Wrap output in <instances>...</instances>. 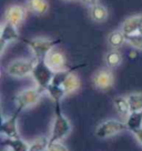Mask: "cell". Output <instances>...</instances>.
Segmentation results:
<instances>
[{
    "instance_id": "1",
    "label": "cell",
    "mask_w": 142,
    "mask_h": 151,
    "mask_svg": "<svg viewBox=\"0 0 142 151\" xmlns=\"http://www.w3.org/2000/svg\"><path fill=\"white\" fill-rule=\"evenodd\" d=\"M61 102H55V118L52 122L49 143L61 141L71 132V123L61 110Z\"/></svg>"
},
{
    "instance_id": "2",
    "label": "cell",
    "mask_w": 142,
    "mask_h": 151,
    "mask_svg": "<svg viewBox=\"0 0 142 151\" xmlns=\"http://www.w3.org/2000/svg\"><path fill=\"white\" fill-rule=\"evenodd\" d=\"M32 52L34 59H46L48 53L53 50L58 43L61 42V39H44V38H34V39H22Z\"/></svg>"
},
{
    "instance_id": "3",
    "label": "cell",
    "mask_w": 142,
    "mask_h": 151,
    "mask_svg": "<svg viewBox=\"0 0 142 151\" xmlns=\"http://www.w3.org/2000/svg\"><path fill=\"white\" fill-rule=\"evenodd\" d=\"M55 75V71L48 66L46 59H36V63L31 72L33 81L37 83V87L43 89L44 91L51 85L52 78Z\"/></svg>"
},
{
    "instance_id": "4",
    "label": "cell",
    "mask_w": 142,
    "mask_h": 151,
    "mask_svg": "<svg viewBox=\"0 0 142 151\" xmlns=\"http://www.w3.org/2000/svg\"><path fill=\"white\" fill-rule=\"evenodd\" d=\"M43 92H46L43 89L36 87V88H28L22 91H20L19 93L14 97V104L16 107L20 109H26L29 107H32L34 104L39 102V100L41 99Z\"/></svg>"
},
{
    "instance_id": "5",
    "label": "cell",
    "mask_w": 142,
    "mask_h": 151,
    "mask_svg": "<svg viewBox=\"0 0 142 151\" xmlns=\"http://www.w3.org/2000/svg\"><path fill=\"white\" fill-rule=\"evenodd\" d=\"M36 63V59H16L11 61L6 68L7 75L14 78H24L27 76H31L33 67Z\"/></svg>"
},
{
    "instance_id": "6",
    "label": "cell",
    "mask_w": 142,
    "mask_h": 151,
    "mask_svg": "<svg viewBox=\"0 0 142 151\" xmlns=\"http://www.w3.org/2000/svg\"><path fill=\"white\" fill-rule=\"evenodd\" d=\"M127 130H128V127L126 122L110 119V120H105L103 122H101L95 128V136L99 139H105V138L112 137Z\"/></svg>"
},
{
    "instance_id": "7",
    "label": "cell",
    "mask_w": 142,
    "mask_h": 151,
    "mask_svg": "<svg viewBox=\"0 0 142 151\" xmlns=\"http://www.w3.org/2000/svg\"><path fill=\"white\" fill-rule=\"evenodd\" d=\"M22 109L17 108L11 116L2 120L0 126V131L7 138H19V130H18V118Z\"/></svg>"
},
{
    "instance_id": "8",
    "label": "cell",
    "mask_w": 142,
    "mask_h": 151,
    "mask_svg": "<svg viewBox=\"0 0 142 151\" xmlns=\"http://www.w3.org/2000/svg\"><path fill=\"white\" fill-rule=\"evenodd\" d=\"M113 82V73L110 69H107V68H102L98 70L92 77V85L95 86V89L102 90V91L112 88Z\"/></svg>"
},
{
    "instance_id": "9",
    "label": "cell",
    "mask_w": 142,
    "mask_h": 151,
    "mask_svg": "<svg viewBox=\"0 0 142 151\" xmlns=\"http://www.w3.org/2000/svg\"><path fill=\"white\" fill-rule=\"evenodd\" d=\"M26 17H27V9L24 6L12 5L6 9L5 21L10 22L17 27H19L24 22Z\"/></svg>"
},
{
    "instance_id": "10",
    "label": "cell",
    "mask_w": 142,
    "mask_h": 151,
    "mask_svg": "<svg viewBox=\"0 0 142 151\" xmlns=\"http://www.w3.org/2000/svg\"><path fill=\"white\" fill-rule=\"evenodd\" d=\"M20 39L18 27L14 24L5 21L1 28V36H0V45H1V52L5 51V48L8 43L16 41Z\"/></svg>"
},
{
    "instance_id": "11",
    "label": "cell",
    "mask_w": 142,
    "mask_h": 151,
    "mask_svg": "<svg viewBox=\"0 0 142 151\" xmlns=\"http://www.w3.org/2000/svg\"><path fill=\"white\" fill-rule=\"evenodd\" d=\"M46 61L53 71L62 70L66 67V57L58 50H51L49 52L46 57Z\"/></svg>"
},
{
    "instance_id": "12",
    "label": "cell",
    "mask_w": 142,
    "mask_h": 151,
    "mask_svg": "<svg viewBox=\"0 0 142 151\" xmlns=\"http://www.w3.org/2000/svg\"><path fill=\"white\" fill-rule=\"evenodd\" d=\"M142 24V14H138V16H131L127 18L122 24H121V28L120 30L122 31L124 35H133L137 33L139 27Z\"/></svg>"
},
{
    "instance_id": "13",
    "label": "cell",
    "mask_w": 142,
    "mask_h": 151,
    "mask_svg": "<svg viewBox=\"0 0 142 151\" xmlns=\"http://www.w3.org/2000/svg\"><path fill=\"white\" fill-rule=\"evenodd\" d=\"M27 9L33 14L43 16L49 10V4L47 0H27Z\"/></svg>"
},
{
    "instance_id": "14",
    "label": "cell",
    "mask_w": 142,
    "mask_h": 151,
    "mask_svg": "<svg viewBox=\"0 0 142 151\" xmlns=\"http://www.w3.org/2000/svg\"><path fill=\"white\" fill-rule=\"evenodd\" d=\"M108 43L112 49H119L127 42V35L121 30H113L108 35Z\"/></svg>"
},
{
    "instance_id": "15",
    "label": "cell",
    "mask_w": 142,
    "mask_h": 151,
    "mask_svg": "<svg viewBox=\"0 0 142 151\" xmlns=\"http://www.w3.org/2000/svg\"><path fill=\"white\" fill-rule=\"evenodd\" d=\"M81 86V82H80V79H79V77L75 73V71L73 72H71L70 75L67 77V79L65 80V82L62 83V88L65 89L67 94H70V93H73V92H76L77 90H79Z\"/></svg>"
},
{
    "instance_id": "16",
    "label": "cell",
    "mask_w": 142,
    "mask_h": 151,
    "mask_svg": "<svg viewBox=\"0 0 142 151\" xmlns=\"http://www.w3.org/2000/svg\"><path fill=\"white\" fill-rule=\"evenodd\" d=\"M108 9L103 5L97 4L90 8V17L95 22H103L108 19Z\"/></svg>"
},
{
    "instance_id": "17",
    "label": "cell",
    "mask_w": 142,
    "mask_h": 151,
    "mask_svg": "<svg viewBox=\"0 0 142 151\" xmlns=\"http://www.w3.org/2000/svg\"><path fill=\"white\" fill-rule=\"evenodd\" d=\"M11 151H28L29 145L21 138H7L2 142Z\"/></svg>"
},
{
    "instance_id": "18",
    "label": "cell",
    "mask_w": 142,
    "mask_h": 151,
    "mask_svg": "<svg viewBox=\"0 0 142 151\" xmlns=\"http://www.w3.org/2000/svg\"><path fill=\"white\" fill-rule=\"evenodd\" d=\"M126 124L128 127V130L131 132L140 129L142 127V111L130 112V114L127 117Z\"/></svg>"
},
{
    "instance_id": "19",
    "label": "cell",
    "mask_w": 142,
    "mask_h": 151,
    "mask_svg": "<svg viewBox=\"0 0 142 151\" xmlns=\"http://www.w3.org/2000/svg\"><path fill=\"white\" fill-rule=\"evenodd\" d=\"M46 92L51 98L53 102H61V100L65 98V96H67L66 91L62 88V86H56L52 85V83L47 88Z\"/></svg>"
},
{
    "instance_id": "20",
    "label": "cell",
    "mask_w": 142,
    "mask_h": 151,
    "mask_svg": "<svg viewBox=\"0 0 142 151\" xmlns=\"http://www.w3.org/2000/svg\"><path fill=\"white\" fill-rule=\"evenodd\" d=\"M85 66V65H81V66H77V67H72V68H69V69H62V70H58L55 71V75H53V78H52V85L56 86H62V83L65 82V80L67 79V77L70 75L71 72L78 69V68H81V67Z\"/></svg>"
},
{
    "instance_id": "21",
    "label": "cell",
    "mask_w": 142,
    "mask_h": 151,
    "mask_svg": "<svg viewBox=\"0 0 142 151\" xmlns=\"http://www.w3.org/2000/svg\"><path fill=\"white\" fill-rule=\"evenodd\" d=\"M114 108L118 111L121 116L124 117H128L130 112H131V109H130V104H129L128 98L127 97H118L115 98L113 101Z\"/></svg>"
},
{
    "instance_id": "22",
    "label": "cell",
    "mask_w": 142,
    "mask_h": 151,
    "mask_svg": "<svg viewBox=\"0 0 142 151\" xmlns=\"http://www.w3.org/2000/svg\"><path fill=\"white\" fill-rule=\"evenodd\" d=\"M122 62V56L118 49H112L105 55V63L109 68H115Z\"/></svg>"
},
{
    "instance_id": "23",
    "label": "cell",
    "mask_w": 142,
    "mask_h": 151,
    "mask_svg": "<svg viewBox=\"0 0 142 151\" xmlns=\"http://www.w3.org/2000/svg\"><path fill=\"white\" fill-rule=\"evenodd\" d=\"M131 112L142 111V92H133L127 97Z\"/></svg>"
},
{
    "instance_id": "24",
    "label": "cell",
    "mask_w": 142,
    "mask_h": 151,
    "mask_svg": "<svg viewBox=\"0 0 142 151\" xmlns=\"http://www.w3.org/2000/svg\"><path fill=\"white\" fill-rule=\"evenodd\" d=\"M48 145H49V138L39 137L32 143L29 145L28 151H44L48 149Z\"/></svg>"
},
{
    "instance_id": "25",
    "label": "cell",
    "mask_w": 142,
    "mask_h": 151,
    "mask_svg": "<svg viewBox=\"0 0 142 151\" xmlns=\"http://www.w3.org/2000/svg\"><path fill=\"white\" fill-rule=\"evenodd\" d=\"M127 42L134 49L142 50V35L139 33H133L127 36Z\"/></svg>"
},
{
    "instance_id": "26",
    "label": "cell",
    "mask_w": 142,
    "mask_h": 151,
    "mask_svg": "<svg viewBox=\"0 0 142 151\" xmlns=\"http://www.w3.org/2000/svg\"><path fill=\"white\" fill-rule=\"evenodd\" d=\"M47 151H68V149L61 141H57L49 143Z\"/></svg>"
},
{
    "instance_id": "27",
    "label": "cell",
    "mask_w": 142,
    "mask_h": 151,
    "mask_svg": "<svg viewBox=\"0 0 142 151\" xmlns=\"http://www.w3.org/2000/svg\"><path fill=\"white\" fill-rule=\"evenodd\" d=\"M128 58L130 60H136L139 58V52H138V49H134L133 48L132 50H130L128 53Z\"/></svg>"
},
{
    "instance_id": "28",
    "label": "cell",
    "mask_w": 142,
    "mask_h": 151,
    "mask_svg": "<svg viewBox=\"0 0 142 151\" xmlns=\"http://www.w3.org/2000/svg\"><path fill=\"white\" fill-rule=\"evenodd\" d=\"M132 133L134 134L136 139H137L138 141H139V143H140V145L142 146V127L140 128V129L136 130V131H133Z\"/></svg>"
},
{
    "instance_id": "29",
    "label": "cell",
    "mask_w": 142,
    "mask_h": 151,
    "mask_svg": "<svg viewBox=\"0 0 142 151\" xmlns=\"http://www.w3.org/2000/svg\"><path fill=\"white\" fill-rule=\"evenodd\" d=\"M81 2L85 6H87V7H89V8H91L92 6L97 5V4H99L98 2V0H80Z\"/></svg>"
},
{
    "instance_id": "30",
    "label": "cell",
    "mask_w": 142,
    "mask_h": 151,
    "mask_svg": "<svg viewBox=\"0 0 142 151\" xmlns=\"http://www.w3.org/2000/svg\"><path fill=\"white\" fill-rule=\"evenodd\" d=\"M137 33H139V35H142V24L140 26V27H139V29H138Z\"/></svg>"
},
{
    "instance_id": "31",
    "label": "cell",
    "mask_w": 142,
    "mask_h": 151,
    "mask_svg": "<svg viewBox=\"0 0 142 151\" xmlns=\"http://www.w3.org/2000/svg\"><path fill=\"white\" fill-rule=\"evenodd\" d=\"M10 151H11V150H10Z\"/></svg>"
}]
</instances>
